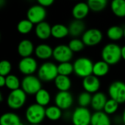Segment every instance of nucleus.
I'll use <instances>...</instances> for the list:
<instances>
[{
  "label": "nucleus",
  "instance_id": "11",
  "mask_svg": "<svg viewBox=\"0 0 125 125\" xmlns=\"http://www.w3.org/2000/svg\"><path fill=\"white\" fill-rule=\"evenodd\" d=\"M46 16V10L45 8L40 5H36L30 7L27 12V18L33 24H38L42 21Z\"/></svg>",
  "mask_w": 125,
  "mask_h": 125
},
{
  "label": "nucleus",
  "instance_id": "41",
  "mask_svg": "<svg viewBox=\"0 0 125 125\" xmlns=\"http://www.w3.org/2000/svg\"><path fill=\"white\" fill-rule=\"evenodd\" d=\"M121 121L124 123V124L125 125V108H124L123 113H122V115H121Z\"/></svg>",
  "mask_w": 125,
  "mask_h": 125
},
{
  "label": "nucleus",
  "instance_id": "32",
  "mask_svg": "<svg viewBox=\"0 0 125 125\" xmlns=\"http://www.w3.org/2000/svg\"><path fill=\"white\" fill-rule=\"evenodd\" d=\"M21 82L19 77L14 74H9L6 77L5 86L10 91H15L20 88Z\"/></svg>",
  "mask_w": 125,
  "mask_h": 125
},
{
  "label": "nucleus",
  "instance_id": "9",
  "mask_svg": "<svg viewBox=\"0 0 125 125\" xmlns=\"http://www.w3.org/2000/svg\"><path fill=\"white\" fill-rule=\"evenodd\" d=\"M73 54L74 52L70 49L68 45L60 44L53 49L52 57L57 62L60 63V62H70L73 58Z\"/></svg>",
  "mask_w": 125,
  "mask_h": 125
},
{
  "label": "nucleus",
  "instance_id": "10",
  "mask_svg": "<svg viewBox=\"0 0 125 125\" xmlns=\"http://www.w3.org/2000/svg\"><path fill=\"white\" fill-rule=\"evenodd\" d=\"M102 32L96 28H91L85 31L82 35V41L85 46H94L102 41Z\"/></svg>",
  "mask_w": 125,
  "mask_h": 125
},
{
  "label": "nucleus",
  "instance_id": "18",
  "mask_svg": "<svg viewBox=\"0 0 125 125\" xmlns=\"http://www.w3.org/2000/svg\"><path fill=\"white\" fill-rule=\"evenodd\" d=\"M90 8L87 2H79L76 4L72 9V16L76 20L84 19L88 14Z\"/></svg>",
  "mask_w": 125,
  "mask_h": 125
},
{
  "label": "nucleus",
  "instance_id": "44",
  "mask_svg": "<svg viewBox=\"0 0 125 125\" xmlns=\"http://www.w3.org/2000/svg\"><path fill=\"white\" fill-rule=\"evenodd\" d=\"M124 37L125 38V27L124 28Z\"/></svg>",
  "mask_w": 125,
  "mask_h": 125
},
{
  "label": "nucleus",
  "instance_id": "43",
  "mask_svg": "<svg viewBox=\"0 0 125 125\" xmlns=\"http://www.w3.org/2000/svg\"><path fill=\"white\" fill-rule=\"evenodd\" d=\"M2 101V95L1 94V92H0V102H1Z\"/></svg>",
  "mask_w": 125,
  "mask_h": 125
},
{
  "label": "nucleus",
  "instance_id": "20",
  "mask_svg": "<svg viewBox=\"0 0 125 125\" xmlns=\"http://www.w3.org/2000/svg\"><path fill=\"white\" fill-rule=\"evenodd\" d=\"M91 125H111L110 115L102 111H96L92 114Z\"/></svg>",
  "mask_w": 125,
  "mask_h": 125
},
{
  "label": "nucleus",
  "instance_id": "12",
  "mask_svg": "<svg viewBox=\"0 0 125 125\" xmlns=\"http://www.w3.org/2000/svg\"><path fill=\"white\" fill-rule=\"evenodd\" d=\"M19 70L25 76L33 75L38 71V66L36 60L32 57H24L19 62Z\"/></svg>",
  "mask_w": 125,
  "mask_h": 125
},
{
  "label": "nucleus",
  "instance_id": "45",
  "mask_svg": "<svg viewBox=\"0 0 125 125\" xmlns=\"http://www.w3.org/2000/svg\"><path fill=\"white\" fill-rule=\"evenodd\" d=\"M30 125H40V124H30Z\"/></svg>",
  "mask_w": 125,
  "mask_h": 125
},
{
  "label": "nucleus",
  "instance_id": "35",
  "mask_svg": "<svg viewBox=\"0 0 125 125\" xmlns=\"http://www.w3.org/2000/svg\"><path fill=\"white\" fill-rule=\"evenodd\" d=\"M118 105H119V104L117 102H115V100L110 98L109 99H107V101L104 107L103 111L109 115H113L117 112V110L118 109Z\"/></svg>",
  "mask_w": 125,
  "mask_h": 125
},
{
  "label": "nucleus",
  "instance_id": "19",
  "mask_svg": "<svg viewBox=\"0 0 125 125\" xmlns=\"http://www.w3.org/2000/svg\"><path fill=\"white\" fill-rule=\"evenodd\" d=\"M35 54L40 60H48L52 57L53 49L46 43H41L35 48Z\"/></svg>",
  "mask_w": 125,
  "mask_h": 125
},
{
  "label": "nucleus",
  "instance_id": "38",
  "mask_svg": "<svg viewBox=\"0 0 125 125\" xmlns=\"http://www.w3.org/2000/svg\"><path fill=\"white\" fill-rule=\"evenodd\" d=\"M37 2L38 5H41L43 8H46L51 6L54 3V0H37Z\"/></svg>",
  "mask_w": 125,
  "mask_h": 125
},
{
  "label": "nucleus",
  "instance_id": "36",
  "mask_svg": "<svg viewBox=\"0 0 125 125\" xmlns=\"http://www.w3.org/2000/svg\"><path fill=\"white\" fill-rule=\"evenodd\" d=\"M68 46L73 52H80L82 50H83L85 45L83 42L82 39L80 40L79 38H75L69 41Z\"/></svg>",
  "mask_w": 125,
  "mask_h": 125
},
{
  "label": "nucleus",
  "instance_id": "27",
  "mask_svg": "<svg viewBox=\"0 0 125 125\" xmlns=\"http://www.w3.org/2000/svg\"><path fill=\"white\" fill-rule=\"evenodd\" d=\"M107 36L112 41H117L124 37V28L120 26L113 25L107 30Z\"/></svg>",
  "mask_w": 125,
  "mask_h": 125
},
{
  "label": "nucleus",
  "instance_id": "22",
  "mask_svg": "<svg viewBox=\"0 0 125 125\" xmlns=\"http://www.w3.org/2000/svg\"><path fill=\"white\" fill-rule=\"evenodd\" d=\"M68 27L69 35L74 37V38L80 35H83V34L85 31V25L82 20L74 19Z\"/></svg>",
  "mask_w": 125,
  "mask_h": 125
},
{
  "label": "nucleus",
  "instance_id": "28",
  "mask_svg": "<svg viewBox=\"0 0 125 125\" xmlns=\"http://www.w3.org/2000/svg\"><path fill=\"white\" fill-rule=\"evenodd\" d=\"M35 99L36 104L42 107H46L51 102V95L47 90L41 88L35 95Z\"/></svg>",
  "mask_w": 125,
  "mask_h": 125
},
{
  "label": "nucleus",
  "instance_id": "14",
  "mask_svg": "<svg viewBox=\"0 0 125 125\" xmlns=\"http://www.w3.org/2000/svg\"><path fill=\"white\" fill-rule=\"evenodd\" d=\"M82 83H83V88L85 90V91L91 94H94L99 92V90L101 86L99 78L93 74L85 78H83Z\"/></svg>",
  "mask_w": 125,
  "mask_h": 125
},
{
  "label": "nucleus",
  "instance_id": "29",
  "mask_svg": "<svg viewBox=\"0 0 125 125\" xmlns=\"http://www.w3.org/2000/svg\"><path fill=\"white\" fill-rule=\"evenodd\" d=\"M62 115V110L56 105H51L46 108V118L52 121H58Z\"/></svg>",
  "mask_w": 125,
  "mask_h": 125
},
{
  "label": "nucleus",
  "instance_id": "33",
  "mask_svg": "<svg viewBox=\"0 0 125 125\" xmlns=\"http://www.w3.org/2000/svg\"><path fill=\"white\" fill-rule=\"evenodd\" d=\"M33 24L27 19H23L20 21L17 24V30L19 33L22 35H26L30 33L33 29Z\"/></svg>",
  "mask_w": 125,
  "mask_h": 125
},
{
  "label": "nucleus",
  "instance_id": "24",
  "mask_svg": "<svg viewBox=\"0 0 125 125\" xmlns=\"http://www.w3.org/2000/svg\"><path fill=\"white\" fill-rule=\"evenodd\" d=\"M110 70V65H108L104 60H99L94 63L93 75L97 77H102L107 75Z\"/></svg>",
  "mask_w": 125,
  "mask_h": 125
},
{
  "label": "nucleus",
  "instance_id": "46",
  "mask_svg": "<svg viewBox=\"0 0 125 125\" xmlns=\"http://www.w3.org/2000/svg\"><path fill=\"white\" fill-rule=\"evenodd\" d=\"M1 8H2V6H1V5H0V9H1Z\"/></svg>",
  "mask_w": 125,
  "mask_h": 125
},
{
  "label": "nucleus",
  "instance_id": "8",
  "mask_svg": "<svg viewBox=\"0 0 125 125\" xmlns=\"http://www.w3.org/2000/svg\"><path fill=\"white\" fill-rule=\"evenodd\" d=\"M108 95L118 104L125 103V83L121 81L112 83L108 88Z\"/></svg>",
  "mask_w": 125,
  "mask_h": 125
},
{
  "label": "nucleus",
  "instance_id": "39",
  "mask_svg": "<svg viewBox=\"0 0 125 125\" xmlns=\"http://www.w3.org/2000/svg\"><path fill=\"white\" fill-rule=\"evenodd\" d=\"M5 83H6V77L0 75V88L5 86Z\"/></svg>",
  "mask_w": 125,
  "mask_h": 125
},
{
  "label": "nucleus",
  "instance_id": "13",
  "mask_svg": "<svg viewBox=\"0 0 125 125\" xmlns=\"http://www.w3.org/2000/svg\"><path fill=\"white\" fill-rule=\"evenodd\" d=\"M74 103V98L69 91H58L54 97V104L62 110H69Z\"/></svg>",
  "mask_w": 125,
  "mask_h": 125
},
{
  "label": "nucleus",
  "instance_id": "3",
  "mask_svg": "<svg viewBox=\"0 0 125 125\" xmlns=\"http://www.w3.org/2000/svg\"><path fill=\"white\" fill-rule=\"evenodd\" d=\"M27 121L31 124H40L46 118V108L36 103L30 105L25 113Z\"/></svg>",
  "mask_w": 125,
  "mask_h": 125
},
{
  "label": "nucleus",
  "instance_id": "5",
  "mask_svg": "<svg viewBox=\"0 0 125 125\" xmlns=\"http://www.w3.org/2000/svg\"><path fill=\"white\" fill-rule=\"evenodd\" d=\"M21 89L27 94V95H35L41 88V80L34 75L25 76L21 83Z\"/></svg>",
  "mask_w": 125,
  "mask_h": 125
},
{
  "label": "nucleus",
  "instance_id": "6",
  "mask_svg": "<svg viewBox=\"0 0 125 125\" xmlns=\"http://www.w3.org/2000/svg\"><path fill=\"white\" fill-rule=\"evenodd\" d=\"M27 101V94L21 89L11 91L7 98L8 106L13 110L21 108Z\"/></svg>",
  "mask_w": 125,
  "mask_h": 125
},
{
  "label": "nucleus",
  "instance_id": "17",
  "mask_svg": "<svg viewBox=\"0 0 125 125\" xmlns=\"http://www.w3.org/2000/svg\"><path fill=\"white\" fill-rule=\"evenodd\" d=\"M107 101V96L102 92H97L92 95L91 106L96 111H102Z\"/></svg>",
  "mask_w": 125,
  "mask_h": 125
},
{
  "label": "nucleus",
  "instance_id": "37",
  "mask_svg": "<svg viewBox=\"0 0 125 125\" xmlns=\"http://www.w3.org/2000/svg\"><path fill=\"white\" fill-rule=\"evenodd\" d=\"M12 69V65L10 62L8 60H2L0 61V75L7 77L10 74V72Z\"/></svg>",
  "mask_w": 125,
  "mask_h": 125
},
{
  "label": "nucleus",
  "instance_id": "34",
  "mask_svg": "<svg viewBox=\"0 0 125 125\" xmlns=\"http://www.w3.org/2000/svg\"><path fill=\"white\" fill-rule=\"evenodd\" d=\"M91 99H92V94L83 91L80 94L77 98V102L80 105V107H88L89 105H91Z\"/></svg>",
  "mask_w": 125,
  "mask_h": 125
},
{
  "label": "nucleus",
  "instance_id": "7",
  "mask_svg": "<svg viewBox=\"0 0 125 125\" xmlns=\"http://www.w3.org/2000/svg\"><path fill=\"white\" fill-rule=\"evenodd\" d=\"M92 114L88 107H78L72 112L71 120L73 125H91Z\"/></svg>",
  "mask_w": 125,
  "mask_h": 125
},
{
  "label": "nucleus",
  "instance_id": "2",
  "mask_svg": "<svg viewBox=\"0 0 125 125\" xmlns=\"http://www.w3.org/2000/svg\"><path fill=\"white\" fill-rule=\"evenodd\" d=\"M74 73L80 78H85L93 74L94 62L90 58L81 57L77 58L73 63Z\"/></svg>",
  "mask_w": 125,
  "mask_h": 125
},
{
  "label": "nucleus",
  "instance_id": "30",
  "mask_svg": "<svg viewBox=\"0 0 125 125\" xmlns=\"http://www.w3.org/2000/svg\"><path fill=\"white\" fill-rule=\"evenodd\" d=\"M90 10L94 12L102 11L107 5V0H87Z\"/></svg>",
  "mask_w": 125,
  "mask_h": 125
},
{
  "label": "nucleus",
  "instance_id": "40",
  "mask_svg": "<svg viewBox=\"0 0 125 125\" xmlns=\"http://www.w3.org/2000/svg\"><path fill=\"white\" fill-rule=\"evenodd\" d=\"M121 58L125 60V46H123L121 49Z\"/></svg>",
  "mask_w": 125,
  "mask_h": 125
},
{
  "label": "nucleus",
  "instance_id": "31",
  "mask_svg": "<svg viewBox=\"0 0 125 125\" xmlns=\"http://www.w3.org/2000/svg\"><path fill=\"white\" fill-rule=\"evenodd\" d=\"M57 72L59 75L69 77V75L74 73L73 63H72L71 62H60L59 65H57Z\"/></svg>",
  "mask_w": 125,
  "mask_h": 125
},
{
  "label": "nucleus",
  "instance_id": "42",
  "mask_svg": "<svg viewBox=\"0 0 125 125\" xmlns=\"http://www.w3.org/2000/svg\"><path fill=\"white\" fill-rule=\"evenodd\" d=\"M5 4V0H0V5L2 7Z\"/></svg>",
  "mask_w": 125,
  "mask_h": 125
},
{
  "label": "nucleus",
  "instance_id": "4",
  "mask_svg": "<svg viewBox=\"0 0 125 125\" xmlns=\"http://www.w3.org/2000/svg\"><path fill=\"white\" fill-rule=\"evenodd\" d=\"M58 76L57 66L54 62L47 61L42 63L38 69V77L43 82L54 81Z\"/></svg>",
  "mask_w": 125,
  "mask_h": 125
},
{
  "label": "nucleus",
  "instance_id": "47",
  "mask_svg": "<svg viewBox=\"0 0 125 125\" xmlns=\"http://www.w3.org/2000/svg\"><path fill=\"white\" fill-rule=\"evenodd\" d=\"M0 125H1V124H0Z\"/></svg>",
  "mask_w": 125,
  "mask_h": 125
},
{
  "label": "nucleus",
  "instance_id": "23",
  "mask_svg": "<svg viewBox=\"0 0 125 125\" xmlns=\"http://www.w3.org/2000/svg\"><path fill=\"white\" fill-rule=\"evenodd\" d=\"M54 85L59 91H69L72 87V80L69 77L59 75L54 80Z\"/></svg>",
  "mask_w": 125,
  "mask_h": 125
},
{
  "label": "nucleus",
  "instance_id": "1",
  "mask_svg": "<svg viewBox=\"0 0 125 125\" xmlns=\"http://www.w3.org/2000/svg\"><path fill=\"white\" fill-rule=\"evenodd\" d=\"M121 47L115 43H110L106 44L102 50L101 56L102 60L106 62L110 66L115 65L121 60Z\"/></svg>",
  "mask_w": 125,
  "mask_h": 125
},
{
  "label": "nucleus",
  "instance_id": "25",
  "mask_svg": "<svg viewBox=\"0 0 125 125\" xmlns=\"http://www.w3.org/2000/svg\"><path fill=\"white\" fill-rule=\"evenodd\" d=\"M110 9L113 13L118 17H125V0H112Z\"/></svg>",
  "mask_w": 125,
  "mask_h": 125
},
{
  "label": "nucleus",
  "instance_id": "16",
  "mask_svg": "<svg viewBox=\"0 0 125 125\" xmlns=\"http://www.w3.org/2000/svg\"><path fill=\"white\" fill-rule=\"evenodd\" d=\"M35 32L36 36L41 40H47L52 36V27L46 21H42L36 24Z\"/></svg>",
  "mask_w": 125,
  "mask_h": 125
},
{
  "label": "nucleus",
  "instance_id": "21",
  "mask_svg": "<svg viewBox=\"0 0 125 125\" xmlns=\"http://www.w3.org/2000/svg\"><path fill=\"white\" fill-rule=\"evenodd\" d=\"M0 124L1 125H24L20 117L17 114L10 112L3 113L0 116Z\"/></svg>",
  "mask_w": 125,
  "mask_h": 125
},
{
  "label": "nucleus",
  "instance_id": "26",
  "mask_svg": "<svg viewBox=\"0 0 125 125\" xmlns=\"http://www.w3.org/2000/svg\"><path fill=\"white\" fill-rule=\"evenodd\" d=\"M69 35V27L64 24H56L52 27V36L56 39L64 38Z\"/></svg>",
  "mask_w": 125,
  "mask_h": 125
},
{
  "label": "nucleus",
  "instance_id": "15",
  "mask_svg": "<svg viewBox=\"0 0 125 125\" xmlns=\"http://www.w3.org/2000/svg\"><path fill=\"white\" fill-rule=\"evenodd\" d=\"M18 53L22 57H31L33 52H35V47L32 42L28 39H24L21 41L18 45Z\"/></svg>",
  "mask_w": 125,
  "mask_h": 125
}]
</instances>
